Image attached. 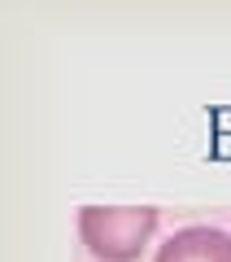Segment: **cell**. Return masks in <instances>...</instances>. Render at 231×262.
Returning a JSON list of instances; mask_svg holds the SVG:
<instances>
[{
  "mask_svg": "<svg viewBox=\"0 0 231 262\" xmlns=\"http://www.w3.org/2000/svg\"><path fill=\"white\" fill-rule=\"evenodd\" d=\"M161 214L153 206H83L79 241L96 262H140L153 245Z\"/></svg>",
  "mask_w": 231,
  "mask_h": 262,
  "instance_id": "1",
  "label": "cell"
},
{
  "mask_svg": "<svg viewBox=\"0 0 231 262\" xmlns=\"http://www.w3.org/2000/svg\"><path fill=\"white\" fill-rule=\"evenodd\" d=\"M153 262H231V232L214 223H188L157 245Z\"/></svg>",
  "mask_w": 231,
  "mask_h": 262,
  "instance_id": "2",
  "label": "cell"
}]
</instances>
